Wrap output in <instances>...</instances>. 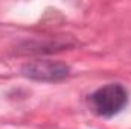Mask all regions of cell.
I'll use <instances>...</instances> for the list:
<instances>
[{
    "mask_svg": "<svg viewBox=\"0 0 131 129\" xmlns=\"http://www.w3.org/2000/svg\"><path fill=\"white\" fill-rule=\"evenodd\" d=\"M128 103V91L121 84H108L89 96L90 109L104 119L119 114Z\"/></svg>",
    "mask_w": 131,
    "mask_h": 129,
    "instance_id": "6da1fadb",
    "label": "cell"
},
{
    "mask_svg": "<svg viewBox=\"0 0 131 129\" xmlns=\"http://www.w3.org/2000/svg\"><path fill=\"white\" fill-rule=\"evenodd\" d=\"M25 78L38 82H58L70 74V67L61 61L52 59H37L29 61L21 67Z\"/></svg>",
    "mask_w": 131,
    "mask_h": 129,
    "instance_id": "7a4b0ae2",
    "label": "cell"
}]
</instances>
